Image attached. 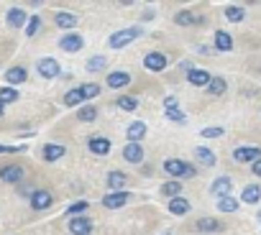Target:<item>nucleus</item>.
I'll return each instance as SVG.
<instances>
[{"mask_svg":"<svg viewBox=\"0 0 261 235\" xmlns=\"http://www.w3.org/2000/svg\"><path fill=\"white\" fill-rule=\"evenodd\" d=\"M141 34H144V28H123V31H118V34L110 36V46H113V49H123L125 44H130L134 39H139Z\"/></svg>","mask_w":261,"mask_h":235,"instance_id":"nucleus-1","label":"nucleus"},{"mask_svg":"<svg viewBox=\"0 0 261 235\" xmlns=\"http://www.w3.org/2000/svg\"><path fill=\"white\" fill-rule=\"evenodd\" d=\"M164 171L172 174V177H185V179L195 177V166H190V164H185V161H179V159L164 161Z\"/></svg>","mask_w":261,"mask_h":235,"instance_id":"nucleus-2","label":"nucleus"},{"mask_svg":"<svg viewBox=\"0 0 261 235\" xmlns=\"http://www.w3.org/2000/svg\"><path fill=\"white\" fill-rule=\"evenodd\" d=\"M233 159L241 161V164H246V161H258V159H261V149H256V146H241V149L233 151Z\"/></svg>","mask_w":261,"mask_h":235,"instance_id":"nucleus-3","label":"nucleus"},{"mask_svg":"<svg viewBox=\"0 0 261 235\" xmlns=\"http://www.w3.org/2000/svg\"><path fill=\"white\" fill-rule=\"evenodd\" d=\"M144 67H146V69H151V72H162V69L167 67V56H164V54H159V51H151V54H146Z\"/></svg>","mask_w":261,"mask_h":235,"instance_id":"nucleus-4","label":"nucleus"},{"mask_svg":"<svg viewBox=\"0 0 261 235\" xmlns=\"http://www.w3.org/2000/svg\"><path fill=\"white\" fill-rule=\"evenodd\" d=\"M49 204H51V194H49V192L36 189V192L31 194V207H34V210H46Z\"/></svg>","mask_w":261,"mask_h":235,"instance_id":"nucleus-5","label":"nucleus"},{"mask_svg":"<svg viewBox=\"0 0 261 235\" xmlns=\"http://www.w3.org/2000/svg\"><path fill=\"white\" fill-rule=\"evenodd\" d=\"M69 230H72L74 235H90V232H92V222H90L87 217H74V220L69 222Z\"/></svg>","mask_w":261,"mask_h":235,"instance_id":"nucleus-6","label":"nucleus"},{"mask_svg":"<svg viewBox=\"0 0 261 235\" xmlns=\"http://www.w3.org/2000/svg\"><path fill=\"white\" fill-rule=\"evenodd\" d=\"M187 79H190L192 84H197V87H207L213 77H210L205 69H190V72H187Z\"/></svg>","mask_w":261,"mask_h":235,"instance_id":"nucleus-7","label":"nucleus"},{"mask_svg":"<svg viewBox=\"0 0 261 235\" xmlns=\"http://www.w3.org/2000/svg\"><path fill=\"white\" fill-rule=\"evenodd\" d=\"M125 202H128V192H115V194H105V197H102V204L110 207V210L123 207Z\"/></svg>","mask_w":261,"mask_h":235,"instance_id":"nucleus-8","label":"nucleus"},{"mask_svg":"<svg viewBox=\"0 0 261 235\" xmlns=\"http://www.w3.org/2000/svg\"><path fill=\"white\" fill-rule=\"evenodd\" d=\"M123 156H125V161H130V164H139V161L144 159V149H141L139 143H128V146L123 149Z\"/></svg>","mask_w":261,"mask_h":235,"instance_id":"nucleus-9","label":"nucleus"},{"mask_svg":"<svg viewBox=\"0 0 261 235\" xmlns=\"http://www.w3.org/2000/svg\"><path fill=\"white\" fill-rule=\"evenodd\" d=\"M39 72H41V77H57L59 74V64L54 62V59H41L39 62Z\"/></svg>","mask_w":261,"mask_h":235,"instance_id":"nucleus-10","label":"nucleus"},{"mask_svg":"<svg viewBox=\"0 0 261 235\" xmlns=\"http://www.w3.org/2000/svg\"><path fill=\"white\" fill-rule=\"evenodd\" d=\"M130 82V74L128 72H113L110 77H108V87H113V90H120V87H125Z\"/></svg>","mask_w":261,"mask_h":235,"instance_id":"nucleus-11","label":"nucleus"},{"mask_svg":"<svg viewBox=\"0 0 261 235\" xmlns=\"http://www.w3.org/2000/svg\"><path fill=\"white\" fill-rule=\"evenodd\" d=\"M241 199H243L246 204H256V202L261 199V187H258V184H248V187L243 189Z\"/></svg>","mask_w":261,"mask_h":235,"instance_id":"nucleus-12","label":"nucleus"},{"mask_svg":"<svg viewBox=\"0 0 261 235\" xmlns=\"http://www.w3.org/2000/svg\"><path fill=\"white\" fill-rule=\"evenodd\" d=\"M90 151L97 154V156H105V154L110 151V141H108V138H92V141H90Z\"/></svg>","mask_w":261,"mask_h":235,"instance_id":"nucleus-13","label":"nucleus"},{"mask_svg":"<svg viewBox=\"0 0 261 235\" xmlns=\"http://www.w3.org/2000/svg\"><path fill=\"white\" fill-rule=\"evenodd\" d=\"M62 156H64V146H59V143L44 146V159H46V161H57V159H62Z\"/></svg>","mask_w":261,"mask_h":235,"instance_id":"nucleus-14","label":"nucleus"},{"mask_svg":"<svg viewBox=\"0 0 261 235\" xmlns=\"http://www.w3.org/2000/svg\"><path fill=\"white\" fill-rule=\"evenodd\" d=\"M21 177H23L21 166H6L3 171H0V179H3V182H18Z\"/></svg>","mask_w":261,"mask_h":235,"instance_id":"nucleus-15","label":"nucleus"},{"mask_svg":"<svg viewBox=\"0 0 261 235\" xmlns=\"http://www.w3.org/2000/svg\"><path fill=\"white\" fill-rule=\"evenodd\" d=\"M169 212H174V215H187V212H190V202L182 199V197H174V199L169 202Z\"/></svg>","mask_w":261,"mask_h":235,"instance_id":"nucleus-16","label":"nucleus"},{"mask_svg":"<svg viewBox=\"0 0 261 235\" xmlns=\"http://www.w3.org/2000/svg\"><path fill=\"white\" fill-rule=\"evenodd\" d=\"M197 230H207V232H215V230H223V225L215 220V217H200L197 220Z\"/></svg>","mask_w":261,"mask_h":235,"instance_id":"nucleus-17","label":"nucleus"},{"mask_svg":"<svg viewBox=\"0 0 261 235\" xmlns=\"http://www.w3.org/2000/svg\"><path fill=\"white\" fill-rule=\"evenodd\" d=\"M144 136H146V126H144V123H134V126H128V138H130V143L141 141Z\"/></svg>","mask_w":261,"mask_h":235,"instance_id":"nucleus-18","label":"nucleus"},{"mask_svg":"<svg viewBox=\"0 0 261 235\" xmlns=\"http://www.w3.org/2000/svg\"><path fill=\"white\" fill-rule=\"evenodd\" d=\"M215 46H218L220 51H230V49H233V39H230L225 31H218V34H215Z\"/></svg>","mask_w":261,"mask_h":235,"instance_id":"nucleus-19","label":"nucleus"},{"mask_svg":"<svg viewBox=\"0 0 261 235\" xmlns=\"http://www.w3.org/2000/svg\"><path fill=\"white\" fill-rule=\"evenodd\" d=\"M6 79H8L11 84H21V82H26V69H23V67H13V69H8Z\"/></svg>","mask_w":261,"mask_h":235,"instance_id":"nucleus-20","label":"nucleus"},{"mask_svg":"<svg viewBox=\"0 0 261 235\" xmlns=\"http://www.w3.org/2000/svg\"><path fill=\"white\" fill-rule=\"evenodd\" d=\"M213 192L220 194V197H228V192H230V179H228V177L215 179V182H213Z\"/></svg>","mask_w":261,"mask_h":235,"instance_id":"nucleus-21","label":"nucleus"},{"mask_svg":"<svg viewBox=\"0 0 261 235\" xmlns=\"http://www.w3.org/2000/svg\"><path fill=\"white\" fill-rule=\"evenodd\" d=\"M57 26H62V28H74L77 26V16H72V13H57Z\"/></svg>","mask_w":261,"mask_h":235,"instance_id":"nucleus-22","label":"nucleus"},{"mask_svg":"<svg viewBox=\"0 0 261 235\" xmlns=\"http://www.w3.org/2000/svg\"><path fill=\"white\" fill-rule=\"evenodd\" d=\"M174 21L179 23V26H192V23H202V18H195L190 11H179L177 16H174Z\"/></svg>","mask_w":261,"mask_h":235,"instance_id":"nucleus-23","label":"nucleus"},{"mask_svg":"<svg viewBox=\"0 0 261 235\" xmlns=\"http://www.w3.org/2000/svg\"><path fill=\"white\" fill-rule=\"evenodd\" d=\"M125 182H128V179H125L123 171H110V177H108V187H110V189H123Z\"/></svg>","mask_w":261,"mask_h":235,"instance_id":"nucleus-24","label":"nucleus"},{"mask_svg":"<svg viewBox=\"0 0 261 235\" xmlns=\"http://www.w3.org/2000/svg\"><path fill=\"white\" fill-rule=\"evenodd\" d=\"M8 23H11V26H16V28H21V26L26 23V13H23L21 8H13V11L8 13Z\"/></svg>","mask_w":261,"mask_h":235,"instance_id":"nucleus-25","label":"nucleus"},{"mask_svg":"<svg viewBox=\"0 0 261 235\" xmlns=\"http://www.w3.org/2000/svg\"><path fill=\"white\" fill-rule=\"evenodd\" d=\"M80 46H82V39H80V36H74V34L62 39V49H64V51H77Z\"/></svg>","mask_w":261,"mask_h":235,"instance_id":"nucleus-26","label":"nucleus"},{"mask_svg":"<svg viewBox=\"0 0 261 235\" xmlns=\"http://www.w3.org/2000/svg\"><path fill=\"white\" fill-rule=\"evenodd\" d=\"M82 100H85V95H82V87H77V90H69V92L64 95V105H69V107H72V105H80Z\"/></svg>","mask_w":261,"mask_h":235,"instance_id":"nucleus-27","label":"nucleus"},{"mask_svg":"<svg viewBox=\"0 0 261 235\" xmlns=\"http://www.w3.org/2000/svg\"><path fill=\"white\" fill-rule=\"evenodd\" d=\"M207 92H210V95H223V92H225V79H223V77H213L210 84H207Z\"/></svg>","mask_w":261,"mask_h":235,"instance_id":"nucleus-28","label":"nucleus"},{"mask_svg":"<svg viewBox=\"0 0 261 235\" xmlns=\"http://www.w3.org/2000/svg\"><path fill=\"white\" fill-rule=\"evenodd\" d=\"M13 100H18V90H13V87H0V105L13 102Z\"/></svg>","mask_w":261,"mask_h":235,"instance_id":"nucleus-29","label":"nucleus"},{"mask_svg":"<svg viewBox=\"0 0 261 235\" xmlns=\"http://www.w3.org/2000/svg\"><path fill=\"white\" fill-rule=\"evenodd\" d=\"M243 8L241 6H230V8H225V18L228 21H233V23H238V21H243Z\"/></svg>","mask_w":261,"mask_h":235,"instance_id":"nucleus-30","label":"nucleus"},{"mask_svg":"<svg viewBox=\"0 0 261 235\" xmlns=\"http://www.w3.org/2000/svg\"><path fill=\"white\" fill-rule=\"evenodd\" d=\"M162 192H164L167 197H172V199H174V197H179V192H182V184H179V182H167V184L162 187Z\"/></svg>","mask_w":261,"mask_h":235,"instance_id":"nucleus-31","label":"nucleus"},{"mask_svg":"<svg viewBox=\"0 0 261 235\" xmlns=\"http://www.w3.org/2000/svg\"><path fill=\"white\" fill-rule=\"evenodd\" d=\"M218 210H223V212H233V210H238V202H236L233 197H220Z\"/></svg>","mask_w":261,"mask_h":235,"instance_id":"nucleus-32","label":"nucleus"},{"mask_svg":"<svg viewBox=\"0 0 261 235\" xmlns=\"http://www.w3.org/2000/svg\"><path fill=\"white\" fill-rule=\"evenodd\" d=\"M118 107H123V110H136V107H139V102H136V97L123 95V97H118Z\"/></svg>","mask_w":261,"mask_h":235,"instance_id":"nucleus-33","label":"nucleus"},{"mask_svg":"<svg viewBox=\"0 0 261 235\" xmlns=\"http://www.w3.org/2000/svg\"><path fill=\"white\" fill-rule=\"evenodd\" d=\"M197 159H200L205 166H213V164H215V156H213L210 149H197Z\"/></svg>","mask_w":261,"mask_h":235,"instance_id":"nucleus-34","label":"nucleus"},{"mask_svg":"<svg viewBox=\"0 0 261 235\" xmlns=\"http://www.w3.org/2000/svg\"><path fill=\"white\" fill-rule=\"evenodd\" d=\"M77 115H80V121L90 123V121H95V115H97V110H95V107H82V110H80Z\"/></svg>","mask_w":261,"mask_h":235,"instance_id":"nucleus-35","label":"nucleus"},{"mask_svg":"<svg viewBox=\"0 0 261 235\" xmlns=\"http://www.w3.org/2000/svg\"><path fill=\"white\" fill-rule=\"evenodd\" d=\"M39 26H41V18H39V16H34V18H29V26H26V34H29V36H34V34L39 31Z\"/></svg>","mask_w":261,"mask_h":235,"instance_id":"nucleus-36","label":"nucleus"},{"mask_svg":"<svg viewBox=\"0 0 261 235\" xmlns=\"http://www.w3.org/2000/svg\"><path fill=\"white\" fill-rule=\"evenodd\" d=\"M167 118H169V121H177V123H185V112H179L177 107H169L167 110Z\"/></svg>","mask_w":261,"mask_h":235,"instance_id":"nucleus-37","label":"nucleus"},{"mask_svg":"<svg viewBox=\"0 0 261 235\" xmlns=\"http://www.w3.org/2000/svg\"><path fill=\"white\" fill-rule=\"evenodd\" d=\"M105 67V59L102 56H92L90 62H87V69H92V72H97V69H102Z\"/></svg>","mask_w":261,"mask_h":235,"instance_id":"nucleus-38","label":"nucleus"},{"mask_svg":"<svg viewBox=\"0 0 261 235\" xmlns=\"http://www.w3.org/2000/svg\"><path fill=\"white\" fill-rule=\"evenodd\" d=\"M202 136H205V138H218V136H223V128H218V126H213V128H202Z\"/></svg>","mask_w":261,"mask_h":235,"instance_id":"nucleus-39","label":"nucleus"},{"mask_svg":"<svg viewBox=\"0 0 261 235\" xmlns=\"http://www.w3.org/2000/svg\"><path fill=\"white\" fill-rule=\"evenodd\" d=\"M97 92H100L97 84H85V87H82V95H85V97H95Z\"/></svg>","mask_w":261,"mask_h":235,"instance_id":"nucleus-40","label":"nucleus"},{"mask_svg":"<svg viewBox=\"0 0 261 235\" xmlns=\"http://www.w3.org/2000/svg\"><path fill=\"white\" fill-rule=\"evenodd\" d=\"M82 210H87V202H74V204H72L67 212H72V215H80Z\"/></svg>","mask_w":261,"mask_h":235,"instance_id":"nucleus-41","label":"nucleus"},{"mask_svg":"<svg viewBox=\"0 0 261 235\" xmlns=\"http://www.w3.org/2000/svg\"><path fill=\"white\" fill-rule=\"evenodd\" d=\"M16 151H23L18 146H0V154H16Z\"/></svg>","mask_w":261,"mask_h":235,"instance_id":"nucleus-42","label":"nucleus"},{"mask_svg":"<svg viewBox=\"0 0 261 235\" xmlns=\"http://www.w3.org/2000/svg\"><path fill=\"white\" fill-rule=\"evenodd\" d=\"M164 105H167V110H169V107H177V100H174V97L169 95V97L164 100Z\"/></svg>","mask_w":261,"mask_h":235,"instance_id":"nucleus-43","label":"nucleus"},{"mask_svg":"<svg viewBox=\"0 0 261 235\" xmlns=\"http://www.w3.org/2000/svg\"><path fill=\"white\" fill-rule=\"evenodd\" d=\"M253 174H256V177H261V159H258V161H253Z\"/></svg>","mask_w":261,"mask_h":235,"instance_id":"nucleus-44","label":"nucleus"},{"mask_svg":"<svg viewBox=\"0 0 261 235\" xmlns=\"http://www.w3.org/2000/svg\"><path fill=\"white\" fill-rule=\"evenodd\" d=\"M0 115H3V105H0Z\"/></svg>","mask_w":261,"mask_h":235,"instance_id":"nucleus-45","label":"nucleus"},{"mask_svg":"<svg viewBox=\"0 0 261 235\" xmlns=\"http://www.w3.org/2000/svg\"><path fill=\"white\" fill-rule=\"evenodd\" d=\"M258 217H261V212H258Z\"/></svg>","mask_w":261,"mask_h":235,"instance_id":"nucleus-46","label":"nucleus"}]
</instances>
